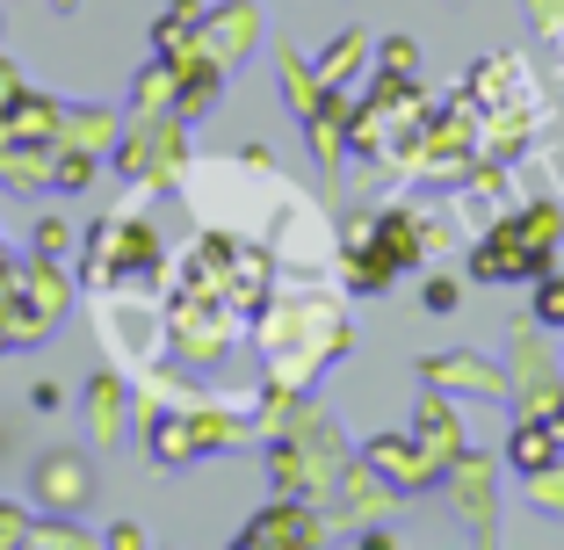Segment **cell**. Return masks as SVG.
Listing matches in <instances>:
<instances>
[]
</instances>
